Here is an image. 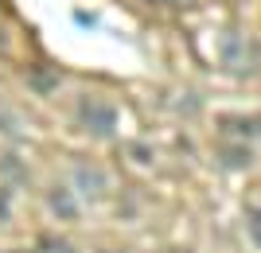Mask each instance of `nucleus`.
Returning <instances> with one entry per match:
<instances>
[{"label":"nucleus","instance_id":"8","mask_svg":"<svg viewBox=\"0 0 261 253\" xmlns=\"http://www.w3.org/2000/svg\"><path fill=\"white\" fill-rule=\"evenodd\" d=\"M8 218V195H0V222Z\"/></svg>","mask_w":261,"mask_h":253},{"label":"nucleus","instance_id":"6","mask_svg":"<svg viewBox=\"0 0 261 253\" xmlns=\"http://www.w3.org/2000/svg\"><path fill=\"white\" fill-rule=\"evenodd\" d=\"M218 156H222V164H226V167H250V160H253L250 148H222Z\"/></svg>","mask_w":261,"mask_h":253},{"label":"nucleus","instance_id":"10","mask_svg":"<svg viewBox=\"0 0 261 253\" xmlns=\"http://www.w3.org/2000/svg\"><path fill=\"white\" fill-rule=\"evenodd\" d=\"M152 4H187V0H152Z\"/></svg>","mask_w":261,"mask_h":253},{"label":"nucleus","instance_id":"9","mask_svg":"<svg viewBox=\"0 0 261 253\" xmlns=\"http://www.w3.org/2000/svg\"><path fill=\"white\" fill-rule=\"evenodd\" d=\"M4 47H8V35H4V27H0V51H4Z\"/></svg>","mask_w":261,"mask_h":253},{"label":"nucleus","instance_id":"2","mask_svg":"<svg viewBox=\"0 0 261 253\" xmlns=\"http://www.w3.org/2000/svg\"><path fill=\"white\" fill-rule=\"evenodd\" d=\"M222 59H226L230 70H253V63H257V47L246 43L242 35H226V43H222Z\"/></svg>","mask_w":261,"mask_h":253},{"label":"nucleus","instance_id":"1","mask_svg":"<svg viewBox=\"0 0 261 253\" xmlns=\"http://www.w3.org/2000/svg\"><path fill=\"white\" fill-rule=\"evenodd\" d=\"M78 121L86 125L94 136H109V132L117 129V109L101 98H82L78 101Z\"/></svg>","mask_w":261,"mask_h":253},{"label":"nucleus","instance_id":"7","mask_svg":"<svg viewBox=\"0 0 261 253\" xmlns=\"http://www.w3.org/2000/svg\"><path fill=\"white\" fill-rule=\"evenodd\" d=\"M246 230H250L253 245L261 249V207H250V210H246Z\"/></svg>","mask_w":261,"mask_h":253},{"label":"nucleus","instance_id":"3","mask_svg":"<svg viewBox=\"0 0 261 253\" xmlns=\"http://www.w3.org/2000/svg\"><path fill=\"white\" fill-rule=\"evenodd\" d=\"M218 125H222V132H230V136H261V113H246V117H218Z\"/></svg>","mask_w":261,"mask_h":253},{"label":"nucleus","instance_id":"5","mask_svg":"<svg viewBox=\"0 0 261 253\" xmlns=\"http://www.w3.org/2000/svg\"><path fill=\"white\" fill-rule=\"evenodd\" d=\"M78 187H82V195H94V199H98L101 191H106V176H101L98 167H86V164H82V167H78Z\"/></svg>","mask_w":261,"mask_h":253},{"label":"nucleus","instance_id":"4","mask_svg":"<svg viewBox=\"0 0 261 253\" xmlns=\"http://www.w3.org/2000/svg\"><path fill=\"white\" fill-rule=\"evenodd\" d=\"M47 203H51V210L59 214V218H66V222L78 214V203H74V195H70V187H51Z\"/></svg>","mask_w":261,"mask_h":253}]
</instances>
